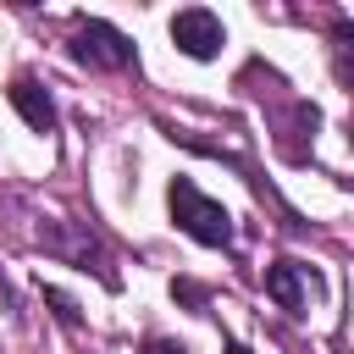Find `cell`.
Instances as JSON below:
<instances>
[{
    "label": "cell",
    "mask_w": 354,
    "mask_h": 354,
    "mask_svg": "<svg viewBox=\"0 0 354 354\" xmlns=\"http://www.w3.org/2000/svg\"><path fill=\"white\" fill-rule=\"evenodd\" d=\"M11 105H17V116H22L33 133H55V100H50L33 77H17V83H11Z\"/></svg>",
    "instance_id": "cell-5"
},
{
    "label": "cell",
    "mask_w": 354,
    "mask_h": 354,
    "mask_svg": "<svg viewBox=\"0 0 354 354\" xmlns=\"http://www.w3.org/2000/svg\"><path fill=\"white\" fill-rule=\"evenodd\" d=\"M171 293H177V299H188V304H194V310H205V288H194V282H177V288H171Z\"/></svg>",
    "instance_id": "cell-9"
},
{
    "label": "cell",
    "mask_w": 354,
    "mask_h": 354,
    "mask_svg": "<svg viewBox=\"0 0 354 354\" xmlns=\"http://www.w3.org/2000/svg\"><path fill=\"white\" fill-rule=\"evenodd\" d=\"M44 299L55 304V321H61V326H77V310H72V299H66L61 288H44Z\"/></svg>",
    "instance_id": "cell-7"
},
{
    "label": "cell",
    "mask_w": 354,
    "mask_h": 354,
    "mask_svg": "<svg viewBox=\"0 0 354 354\" xmlns=\"http://www.w3.org/2000/svg\"><path fill=\"white\" fill-rule=\"evenodd\" d=\"M0 299H11V288H6V282H0Z\"/></svg>",
    "instance_id": "cell-11"
},
{
    "label": "cell",
    "mask_w": 354,
    "mask_h": 354,
    "mask_svg": "<svg viewBox=\"0 0 354 354\" xmlns=\"http://www.w3.org/2000/svg\"><path fill=\"white\" fill-rule=\"evenodd\" d=\"M332 50H337V77L354 88V28H348V22L332 28Z\"/></svg>",
    "instance_id": "cell-6"
},
{
    "label": "cell",
    "mask_w": 354,
    "mask_h": 354,
    "mask_svg": "<svg viewBox=\"0 0 354 354\" xmlns=\"http://www.w3.org/2000/svg\"><path fill=\"white\" fill-rule=\"evenodd\" d=\"M72 61L122 72V66H133V39L122 28H111V22H100V17H77V28H72Z\"/></svg>",
    "instance_id": "cell-2"
},
{
    "label": "cell",
    "mask_w": 354,
    "mask_h": 354,
    "mask_svg": "<svg viewBox=\"0 0 354 354\" xmlns=\"http://www.w3.org/2000/svg\"><path fill=\"white\" fill-rule=\"evenodd\" d=\"M304 282L315 288V271L299 266V260H277V266H266V293H271L282 310H293V315H304Z\"/></svg>",
    "instance_id": "cell-4"
},
{
    "label": "cell",
    "mask_w": 354,
    "mask_h": 354,
    "mask_svg": "<svg viewBox=\"0 0 354 354\" xmlns=\"http://www.w3.org/2000/svg\"><path fill=\"white\" fill-rule=\"evenodd\" d=\"M227 354H249V348H243V343H227Z\"/></svg>",
    "instance_id": "cell-10"
},
{
    "label": "cell",
    "mask_w": 354,
    "mask_h": 354,
    "mask_svg": "<svg viewBox=\"0 0 354 354\" xmlns=\"http://www.w3.org/2000/svg\"><path fill=\"white\" fill-rule=\"evenodd\" d=\"M171 44H177L183 55H194V61H210V55L227 44V28H221V17H216V11L188 6V11H177V17H171Z\"/></svg>",
    "instance_id": "cell-3"
},
{
    "label": "cell",
    "mask_w": 354,
    "mask_h": 354,
    "mask_svg": "<svg viewBox=\"0 0 354 354\" xmlns=\"http://www.w3.org/2000/svg\"><path fill=\"white\" fill-rule=\"evenodd\" d=\"M166 205H171V221H177L194 243H210V249H227V243H232V216H227L210 194H199L188 177H171Z\"/></svg>",
    "instance_id": "cell-1"
},
{
    "label": "cell",
    "mask_w": 354,
    "mask_h": 354,
    "mask_svg": "<svg viewBox=\"0 0 354 354\" xmlns=\"http://www.w3.org/2000/svg\"><path fill=\"white\" fill-rule=\"evenodd\" d=\"M144 354H188V343H177V337H149Z\"/></svg>",
    "instance_id": "cell-8"
}]
</instances>
